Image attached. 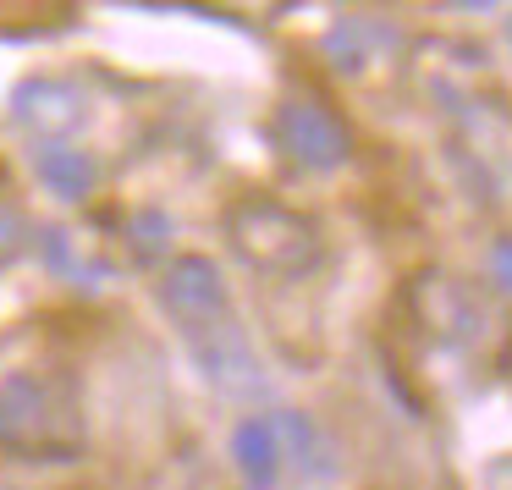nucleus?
Wrapping results in <instances>:
<instances>
[{"label": "nucleus", "mask_w": 512, "mask_h": 490, "mask_svg": "<svg viewBox=\"0 0 512 490\" xmlns=\"http://www.w3.org/2000/svg\"><path fill=\"white\" fill-rule=\"evenodd\" d=\"M155 298L182 336H199V331H210V325L232 320V292H226V276L210 254H177L160 270Z\"/></svg>", "instance_id": "nucleus-4"}, {"label": "nucleus", "mask_w": 512, "mask_h": 490, "mask_svg": "<svg viewBox=\"0 0 512 490\" xmlns=\"http://www.w3.org/2000/svg\"><path fill=\"white\" fill-rule=\"evenodd\" d=\"M34 177L50 199L61 204H83L94 188H100V160L78 144H45L34 149Z\"/></svg>", "instance_id": "nucleus-9"}, {"label": "nucleus", "mask_w": 512, "mask_h": 490, "mask_svg": "<svg viewBox=\"0 0 512 490\" xmlns=\"http://www.w3.org/2000/svg\"><path fill=\"white\" fill-rule=\"evenodd\" d=\"M507 45H512V23H507Z\"/></svg>", "instance_id": "nucleus-15"}, {"label": "nucleus", "mask_w": 512, "mask_h": 490, "mask_svg": "<svg viewBox=\"0 0 512 490\" xmlns=\"http://www.w3.org/2000/svg\"><path fill=\"white\" fill-rule=\"evenodd\" d=\"M182 342H188L199 375L210 380L221 397H259V391H265V369H259V353L243 336L237 314L221 325H210V331H199V336H182Z\"/></svg>", "instance_id": "nucleus-6"}, {"label": "nucleus", "mask_w": 512, "mask_h": 490, "mask_svg": "<svg viewBox=\"0 0 512 490\" xmlns=\"http://www.w3.org/2000/svg\"><path fill=\"white\" fill-rule=\"evenodd\" d=\"M386 39H391V34L375 23V17H342V23L325 34V56H331L342 72H364Z\"/></svg>", "instance_id": "nucleus-11"}, {"label": "nucleus", "mask_w": 512, "mask_h": 490, "mask_svg": "<svg viewBox=\"0 0 512 490\" xmlns=\"http://www.w3.org/2000/svg\"><path fill=\"white\" fill-rule=\"evenodd\" d=\"M12 122L23 127L28 138H39V149L67 144V138L89 122V100H83V89L67 78H23L12 89Z\"/></svg>", "instance_id": "nucleus-7"}, {"label": "nucleus", "mask_w": 512, "mask_h": 490, "mask_svg": "<svg viewBox=\"0 0 512 490\" xmlns=\"http://www.w3.org/2000/svg\"><path fill=\"white\" fill-rule=\"evenodd\" d=\"M133 254H138V265H149V259H160L166 254V243H171V221L160 210H144V215H133Z\"/></svg>", "instance_id": "nucleus-12"}, {"label": "nucleus", "mask_w": 512, "mask_h": 490, "mask_svg": "<svg viewBox=\"0 0 512 490\" xmlns=\"http://www.w3.org/2000/svg\"><path fill=\"white\" fill-rule=\"evenodd\" d=\"M490 281L512 298V237H496V243H490Z\"/></svg>", "instance_id": "nucleus-14"}, {"label": "nucleus", "mask_w": 512, "mask_h": 490, "mask_svg": "<svg viewBox=\"0 0 512 490\" xmlns=\"http://www.w3.org/2000/svg\"><path fill=\"white\" fill-rule=\"evenodd\" d=\"M17 248H23V215H17L12 204L0 199V265H6Z\"/></svg>", "instance_id": "nucleus-13"}, {"label": "nucleus", "mask_w": 512, "mask_h": 490, "mask_svg": "<svg viewBox=\"0 0 512 490\" xmlns=\"http://www.w3.org/2000/svg\"><path fill=\"white\" fill-rule=\"evenodd\" d=\"M413 309H419V320L452 347H479L490 336V325H496L490 309L479 303V292L457 276H441V270L413 281Z\"/></svg>", "instance_id": "nucleus-5"}, {"label": "nucleus", "mask_w": 512, "mask_h": 490, "mask_svg": "<svg viewBox=\"0 0 512 490\" xmlns=\"http://www.w3.org/2000/svg\"><path fill=\"white\" fill-rule=\"evenodd\" d=\"M276 144L287 149L292 166L331 177V171H342L353 160V127L342 122V111H331L314 94H287L276 105Z\"/></svg>", "instance_id": "nucleus-3"}, {"label": "nucleus", "mask_w": 512, "mask_h": 490, "mask_svg": "<svg viewBox=\"0 0 512 490\" xmlns=\"http://www.w3.org/2000/svg\"><path fill=\"white\" fill-rule=\"evenodd\" d=\"M276 419V435H281V457L287 468H298L303 479H331L336 474V452L325 441V430L309 419V413H270Z\"/></svg>", "instance_id": "nucleus-10"}, {"label": "nucleus", "mask_w": 512, "mask_h": 490, "mask_svg": "<svg viewBox=\"0 0 512 490\" xmlns=\"http://www.w3.org/2000/svg\"><path fill=\"white\" fill-rule=\"evenodd\" d=\"M0 452L23 463H72L83 452V413L67 380L39 369L0 380Z\"/></svg>", "instance_id": "nucleus-1"}, {"label": "nucleus", "mask_w": 512, "mask_h": 490, "mask_svg": "<svg viewBox=\"0 0 512 490\" xmlns=\"http://www.w3.org/2000/svg\"><path fill=\"white\" fill-rule=\"evenodd\" d=\"M226 243L248 270L270 281H303L325 259L320 226L281 199H237L226 210Z\"/></svg>", "instance_id": "nucleus-2"}, {"label": "nucleus", "mask_w": 512, "mask_h": 490, "mask_svg": "<svg viewBox=\"0 0 512 490\" xmlns=\"http://www.w3.org/2000/svg\"><path fill=\"white\" fill-rule=\"evenodd\" d=\"M232 468L248 490H276L287 474V457H281V435L270 413H248L232 424Z\"/></svg>", "instance_id": "nucleus-8"}]
</instances>
